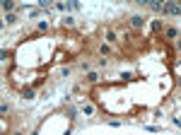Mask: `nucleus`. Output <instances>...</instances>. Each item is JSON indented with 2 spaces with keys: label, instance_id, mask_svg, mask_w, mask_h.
I'll list each match as a JSON object with an SVG mask.
<instances>
[{
  "label": "nucleus",
  "instance_id": "f257e3e1",
  "mask_svg": "<svg viewBox=\"0 0 181 135\" xmlns=\"http://www.w3.org/2000/svg\"><path fill=\"white\" fill-rule=\"evenodd\" d=\"M162 12H167V15H181V5L179 3H164Z\"/></svg>",
  "mask_w": 181,
  "mask_h": 135
},
{
  "label": "nucleus",
  "instance_id": "20e7f679",
  "mask_svg": "<svg viewBox=\"0 0 181 135\" xmlns=\"http://www.w3.org/2000/svg\"><path fill=\"white\" fill-rule=\"evenodd\" d=\"M12 8H15V5L10 3V0H5V3H3V10H5V12H8V10H12Z\"/></svg>",
  "mask_w": 181,
  "mask_h": 135
},
{
  "label": "nucleus",
  "instance_id": "423d86ee",
  "mask_svg": "<svg viewBox=\"0 0 181 135\" xmlns=\"http://www.w3.org/2000/svg\"><path fill=\"white\" fill-rule=\"evenodd\" d=\"M167 36H171V39H176V29H171V27H169V29H167Z\"/></svg>",
  "mask_w": 181,
  "mask_h": 135
},
{
  "label": "nucleus",
  "instance_id": "39448f33",
  "mask_svg": "<svg viewBox=\"0 0 181 135\" xmlns=\"http://www.w3.org/2000/svg\"><path fill=\"white\" fill-rule=\"evenodd\" d=\"M87 80H89V82H97V80H99V75H97V73H89V75H87Z\"/></svg>",
  "mask_w": 181,
  "mask_h": 135
},
{
  "label": "nucleus",
  "instance_id": "f03ea898",
  "mask_svg": "<svg viewBox=\"0 0 181 135\" xmlns=\"http://www.w3.org/2000/svg\"><path fill=\"white\" fill-rule=\"evenodd\" d=\"M131 24H133V27L138 29V27H143V24H145V20H143L140 15H133V17H131Z\"/></svg>",
  "mask_w": 181,
  "mask_h": 135
},
{
  "label": "nucleus",
  "instance_id": "7ed1b4c3",
  "mask_svg": "<svg viewBox=\"0 0 181 135\" xmlns=\"http://www.w3.org/2000/svg\"><path fill=\"white\" fill-rule=\"evenodd\" d=\"M152 10H164V3H150Z\"/></svg>",
  "mask_w": 181,
  "mask_h": 135
}]
</instances>
